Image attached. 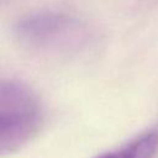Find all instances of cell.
Listing matches in <instances>:
<instances>
[{
    "instance_id": "1",
    "label": "cell",
    "mask_w": 158,
    "mask_h": 158,
    "mask_svg": "<svg viewBox=\"0 0 158 158\" xmlns=\"http://www.w3.org/2000/svg\"><path fill=\"white\" fill-rule=\"evenodd\" d=\"M15 36L26 48L47 54H79L89 49L95 33L83 20L57 11H40L21 17Z\"/></svg>"
},
{
    "instance_id": "2",
    "label": "cell",
    "mask_w": 158,
    "mask_h": 158,
    "mask_svg": "<svg viewBox=\"0 0 158 158\" xmlns=\"http://www.w3.org/2000/svg\"><path fill=\"white\" fill-rule=\"evenodd\" d=\"M43 112L35 91L25 83L4 79L0 85V151L14 153L40 131Z\"/></svg>"
},
{
    "instance_id": "3",
    "label": "cell",
    "mask_w": 158,
    "mask_h": 158,
    "mask_svg": "<svg viewBox=\"0 0 158 158\" xmlns=\"http://www.w3.org/2000/svg\"><path fill=\"white\" fill-rule=\"evenodd\" d=\"M158 153V131H147L122 147L95 158H154Z\"/></svg>"
}]
</instances>
